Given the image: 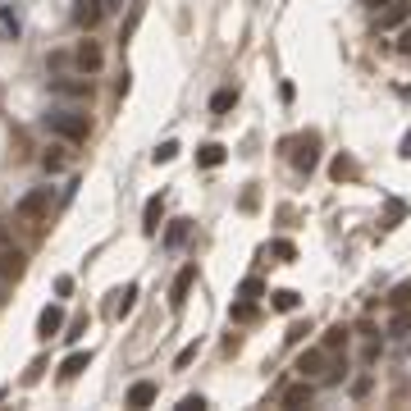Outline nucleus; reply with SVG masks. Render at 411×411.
<instances>
[{
    "instance_id": "28",
    "label": "nucleus",
    "mask_w": 411,
    "mask_h": 411,
    "mask_svg": "<svg viewBox=\"0 0 411 411\" xmlns=\"http://www.w3.org/2000/svg\"><path fill=\"white\" fill-rule=\"evenodd\" d=\"M238 297H247V302H256V297H266V283H261V279H242V288H238Z\"/></svg>"
},
{
    "instance_id": "29",
    "label": "nucleus",
    "mask_w": 411,
    "mask_h": 411,
    "mask_svg": "<svg viewBox=\"0 0 411 411\" xmlns=\"http://www.w3.org/2000/svg\"><path fill=\"white\" fill-rule=\"evenodd\" d=\"M174 155H179V142H160V146L151 151V160H155V165H169Z\"/></svg>"
},
{
    "instance_id": "40",
    "label": "nucleus",
    "mask_w": 411,
    "mask_h": 411,
    "mask_svg": "<svg viewBox=\"0 0 411 411\" xmlns=\"http://www.w3.org/2000/svg\"><path fill=\"white\" fill-rule=\"evenodd\" d=\"M105 9H119V0H105Z\"/></svg>"
},
{
    "instance_id": "2",
    "label": "nucleus",
    "mask_w": 411,
    "mask_h": 411,
    "mask_svg": "<svg viewBox=\"0 0 411 411\" xmlns=\"http://www.w3.org/2000/svg\"><path fill=\"white\" fill-rule=\"evenodd\" d=\"M329 370H334V352H325V347H306L297 357V375L302 379H325Z\"/></svg>"
},
{
    "instance_id": "17",
    "label": "nucleus",
    "mask_w": 411,
    "mask_h": 411,
    "mask_svg": "<svg viewBox=\"0 0 411 411\" xmlns=\"http://www.w3.org/2000/svg\"><path fill=\"white\" fill-rule=\"evenodd\" d=\"M155 393H160V388H155L151 379H137V384L129 388V407H151V403H155Z\"/></svg>"
},
{
    "instance_id": "23",
    "label": "nucleus",
    "mask_w": 411,
    "mask_h": 411,
    "mask_svg": "<svg viewBox=\"0 0 411 411\" xmlns=\"http://www.w3.org/2000/svg\"><path fill=\"white\" fill-rule=\"evenodd\" d=\"M233 105H238V92H233V87H220V92L210 96V110L215 114H224V110H233Z\"/></svg>"
},
{
    "instance_id": "9",
    "label": "nucleus",
    "mask_w": 411,
    "mask_h": 411,
    "mask_svg": "<svg viewBox=\"0 0 411 411\" xmlns=\"http://www.w3.org/2000/svg\"><path fill=\"white\" fill-rule=\"evenodd\" d=\"M407 18H411V5H407V0H388V5L379 9V28H403Z\"/></svg>"
},
{
    "instance_id": "18",
    "label": "nucleus",
    "mask_w": 411,
    "mask_h": 411,
    "mask_svg": "<svg viewBox=\"0 0 411 411\" xmlns=\"http://www.w3.org/2000/svg\"><path fill=\"white\" fill-rule=\"evenodd\" d=\"M224 146L220 142H206V146H197V165H206V169H215V165H224Z\"/></svg>"
},
{
    "instance_id": "39",
    "label": "nucleus",
    "mask_w": 411,
    "mask_h": 411,
    "mask_svg": "<svg viewBox=\"0 0 411 411\" xmlns=\"http://www.w3.org/2000/svg\"><path fill=\"white\" fill-rule=\"evenodd\" d=\"M0 242H9V233H5V224H0Z\"/></svg>"
},
{
    "instance_id": "25",
    "label": "nucleus",
    "mask_w": 411,
    "mask_h": 411,
    "mask_svg": "<svg viewBox=\"0 0 411 411\" xmlns=\"http://www.w3.org/2000/svg\"><path fill=\"white\" fill-rule=\"evenodd\" d=\"M329 174H334V179H338V183H342V179H357V165H352V160H347V155H338V160H334V165H329Z\"/></svg>"
},
{
    "instance_id": "16",
    "label": "nucleus",
    "mask_w": 411,
    "mask_h": 411,
    "mask_svg": "<svg viewBox=\"0 0 411 411\" xmlns=\"http://www.w3.org/2000/svg\"><path fill=\"white\" fill-rule=\"evenodd\" d=\"M87 366H92V352H68L64 366H60V379H78Z\"/></svg>"
},
{
    "instance_id": "33",
    "label": "nucleus",
    "mask_w": 411,
    "mask_h": 411,
    "mask_svg": "<svg viewBox=\"0 0 411 411\" xmlns=\"http://www.w3.org/2000/svg\"><path fill=\"white\" fill-rule=\"evenodd\" d=\"M83 334H87V320H73V325H68V334H64V338H68V342H78Z\"/></svg>"
},
{
    "instance_id": "22",
    "label": "nucleus",
    "mask_w": 411,
    "mask_h": 411,
    "mask_svg": "<svg viewBox=\"0 0 411 411\" xmlns=\"http://www.w3.org/2000/svg\"><path fill=\"white\" fill-rule=\"evenodd\" d=\"M142 9H146V0H133V9H129V23L119 28V42H124V46H129V37L137 32V23H142Z\"/></svg>"
},
{
    "instance_id": "32",
    "label": "nucleus",
    "mask_w": 411,
    "mask_h": 411,
    "mask_svg": "<svg viewBox=\"0 0 411 411\" xmlns=\"http://www.w3.org/2000/svg\"><path fill=\"white\" fill-rule=\"evenodd\" d=\"M197 352H201V347H197V342H188V347H183V352H179V366H192V361H197Z\"/></svg>"
},
{
    "instance_id": "1",
    "label": "nucleus",
    "mask_w": 411,
    "mask_h": 411,
    "mask_svg": "<svg viewBox=\"0 0 411 411\" xmlns=\"http://www.w3.org/2000/svg\"><path fill=\"white\" fill-rule=\"evenodd\" d=\"M46 133H51V137H60V142H87V133H92V124H87V114L83 110H51V114H46Z\"/></svg>"
},
{
    "instance_id": "24",
    "label": "nucleus",
    "mask_w": 411,
    "mask_h": 411,
    "mask_svg": "<svg viewBox=\"0 0 411 411\" xmlns=\"http://www.w3.org/2000/svg\"><path fill=\"white\" fill-rule=\"evenodd\" d=\"M320 347H325V352H338V347H347V329H342V325H334V329L325 334V342H320Z\"/></svg>"
},
{
    "instance_id": "12",
    "label": "nucleus",
    "mask_w": 411,
    "mask_h": 411,
    "mask_svg": "<svg viewBox=\"0 0 411 411\" xmlns=\"http://www.w3.org/2000/svg\"><path fill=\"white\" fill-rule=\"evenodd\" d=\"M160 220H165V197H151L142 206V233L155 238V233H160Z\"/></svg>"
},
{
    "instance_id": "8",
    "label": "nucleus",
    "mask_w": 411,
    "mask_h": 411,
    "mask_svg": "<svg viewBox=\"0 0 411 411\" xmlns=\"http://www.w3.org/2000/svg\"><path fill=\"white\" fill-rule=\"evenodd\" d=\"M64 329V311L60 306H46L42 316H37V338L42 342H51V334H60Z\"/></svg>"
},
{
    "instance_id": "10",
    "label": "nucleus",
    "mask_w": 411,
    "mask_h": 411,
    "mask_svg": "<svg viewBox=\"0 0 411 411\" xmlns=\"http://www.w3.org/2000/svg\"><path fill=\"white\" fill-rule=\"evenodd\" d=\"M110 297H114V302H110V316L124 320V316L133 311V302H137V283H124V288H114Z\"/></svg>"
},
{
    "instance_id": "42",
    "label": "nucleus",
    "mask_w": 411,
    "mask_h": 411,
    "mask_svg": "<svg viewBox=\"0 0 411 411\" xmlns=\"http://www.w3.org/2000/svg\"><path fill=\"white\" fill-rule=\"evenodd\" d=\"M0 302H5V279H0Z\"/></svg>"
},
{
    "instance_id": "36",
    "label": "nucleus",
    "mask_w": 411,
    "mask_h": 411,
    "mask_svg": "<svg viewBox=\"0 0 411 411\" xmlns=\"http://www.w3.org/2000/svg\"><path fill=\"white\" fill-rule=\"evenodd\" d=\"M55 292H60V297H68V292H73V279H68V274H60V279H55Z\"/></svg>"
},
{
    "instance_id": "41",
    "label": "nucleus",
    "mask_w": 411,
    "mask_h": 411,
    "mask_svg": "<svg viewBox=\"0 0 411 411\" xmlns=\"http://www.w3.org/2000/svg\"><path fill=\"white\" fill-rule=\"evenodd\" d=\"M366 5H375V9H379V5H388V0H366Z\"/></svg>"
},
{
    "instance_id": "31",
    "label": "nucleus",
    "mask_w": 411,
    "mask_h": 411,
    "mask_svg": "<svg viewBox=\"0 0 411 411\" xmlns=\"http://www.w3.org/2000/svg\"><path fill=\"white\" fill-rule=\"evenodd\" d=\"M233 320H256V306H251V302H242V306H233Z\"/></svg>"
},
{
    "instance_id": "5",
    "label": "nucleus",
    "mask_w": 411,
    "mask_h": 411,
    "mask_svg": "<svg viewBox=\"0 0 411 411\" xmlns=\"http://www.w3.org/2000/svg\"><path fill=\"white\" fill-rule=\"evenodd\" d=\"M101 18H105V0H73V23L78 28H87V32H92Z\"/></svg>"
},
{
    "instance_id": "34",
    "label": "nucleus",
    "mask_w": 411,
    "mask_h": 411,
    "mask_svg": "<svg viewBox=\"0 0 411 411\" xmlns=\"http://www.w3.org/2000/svg\"><path fill=\"white\" fill-rule=\"evenodd\" d=\"M206 407V398H197V393H192V398H183V403H179V411H201Z\"/></svg>"
},
{
    "instance_id": "37",
    "label": "nucleus",
    "mask_w": 411,
    "mask_h": 411,
    "mask_svg": "<svg viewBox=\"0 0 411 411\" xmlns=\"http://www.w3.org/2000/svg\"><path fill=\"white\" fill-rule=\"evenodd\" d=\"M306 334H311V325H292V329H288V342H302Z\"/></svg>"
},
{
    "instance_id": "20",
    "label": "nucleus",
    "mask_w": 411,
    "mask_h": 411,
    "mask_svg": "<svg viewBox=\"0 0 411 411\" xmlns=\"http://www.w3.org/2000/svg\"><path fill=\"white\" fill-rule=\"evenodd\" d=\"M388 334H393V338H407V334H411V306H398V311H393V320H388Z\"/></svg>"
},
{
    "instance_id": "27",
    "label": "nucleus",
    "mask_w": 411,
    "mask_h": 411,
    "mask_svg": "<svg viewBox=\"0 0 411 411\" xmlns=\"http://www.w3.org/2000/svg\"><path fill=\"white\" fill-rule=\"evenodd\" d=\"M388 306H393V311H398V306H411V279H407V283H398V288L388 292Z\"/></svg>"
},
{
    "instance_id": "11",
    "label": "nucleus",
    "mask_w": 411,
    "mask_h": 411,
    "mask_svg": "<svg viewBox=\"0 0 411 411\" xmlns=\"http://www.w3.org/2000/svg\"><path fill=\"white\" fill-rule=\"evenodd\" d=\"M316 142H320L316 133H306V137H302V151L292 155V169H297V174H311V169H316Z\"/></svg>"
},
{
    "instance_id": "6",
    "label": "nucleus",
    "mask_w": 411,
    "mask_h": 411,
    "mask_svg": "<svg viewBox=\"0 0 411 411\" xmlns=\"http://www.w3.org/2000/svg\"><path fill=\"white\" fill-rule=\"evenodd\" d=\"M73 64H78V73H96V68L105 64V51L96 42H78V51H73Z\"/></svg>"
},
{
    "instance_id": "19",
    "label": "nucleus",
    "mask_w": 411,
    "mask_h": 411,
    "mask_svg": "<svg viewBox=\"0 0 411 411\" xmlns=\"http://www.w3.org/2000/svg\"><path fill=\"white\" fill-rule=\"evenodd\" d=\"M188 233H192V220H174L169 229H165V247H183Z\"/></svg>"
},
{
    "instance_id": "21",
    "label": "nucleus",
    "mask_w": 411,
    "mask_h": 411,
    "mask_svg": "<svg viewBox=\"0 0 411 411\" xmlns=\"http://www.w3.org/2000/svg\"><path fill=\"white\" fill-rule=\"evenodd\" d=\"M297 292H292V288H279V292H270V306L274 311H283V316H288V311H297Z\"/></svg>"
},
{
    "instance_id": "38",
    "label": "nucleus",
    "mask_w": 411,
    "mask_h": 411,
    "mask_svg": "<svg viewBox=\"0 0 411 411\" xmlns=\"http://www.w3.org/2000/svg\"><path fill=\"white\" fill-rule=\"evenodd\" d=\"M403 160H411V129H407V137H403Z\"/></svg>"
},
{
    "instance_id": "35",
    "label": "nucleus",
    "mask_w": 411,
    "mask_h": 411,
    "mask_svg": "<svg viewBox=\"0 0 411 411\" xmlns=\"http://www.w3.org/2000/svg\"><path fill=\"white\" fill-rule=\"evenodd\" d=\"M398 55H411V23L403 28V37H398Z\"/></svg>"
},
{
    "instance_id": "7",
    "label": "nucleus",
    "mask_w": 411,
    "mask_h": 411,
    "mask_svg": "<svg viewBox=\"0 0 411 411\" xmlns=\"http://www.w3.org/2000/svg\"><path fill=\"white\" fill-rule=\"evenodd\" d=\"M192 283H197V266H183V270H179V279H174V288H169V306H174V311L188 302Z\"/></svg>"
},
{
    "instance_id": "13",
    "label": "nucleus",
    "mask_w": 411,
    "mask_h": 411,
    "mask_svg": "<svg viewBox=\"0 0 411 411\" xmlns=\"http://www.w3.org/2000/svg\"><path fill=\"white\" fill-rule=\"evenodd\" d=\"M23 270H28V256L23 251H0V279H23Z\"/></svg>"
},
{
    "instance_id": "15",
    "label": "nucleus",
    "mask_w": 411,
    "mask_h": 411,
    "mask_svg": "<svg viewBox=\"0 0 411 411\" xmlns=\"http://www.w3.org/2000/svg\"><path fill=\"white\" fill-rule=\"evenodd\" d=\"M18 32H23V23H18L14 5H0V42H18Z\"/></svg>"
},
{
    "instance_id": "4",
    "label": "nucleus",
    "mask_w": 411,
    "mask_h": 411,
    "mask_svg": "<svg viewBox=\"0 0 411 411\" xmlns=\"http://www.w3.org/2000/svg\"><path fill=\"white\" fill-rule=\"evenodd\" d=\"M51 96H64V101H92V78H51Z\"/></svg>"
},
{
    "instance_id": "30",
    "label": "nucleus",
    "mask_w": 411,
    "mask_h": 411,
    "mask_svg": "<svg viewBox=\"0 0 411 411\" xmlns=\"http://www.w3.org/2000/svg\"><path fill=\"white\" fill-rule=\"evenodd\" d=\"M270 251H274V256H279V261H292V256H297V247H292V242H288V238H279V242H270Z\"/></svg>"
},
{
    "instance_id": "26",
    "label": "nucleus",
    "mask_w": 411,
    "mask_h": 411,
    "mask_svg": "<svg viewBox=\"0 0 411 411\" xmlns=\"http://www.w3.org/2000/svg\"><path fill=\"white\" fill-rule=\"evenodd\" d=\"M42 169H46V174H60V169H64V151H60V146H51V151L42 155Z\"/></svg>"
},
{
    "instance_id": "3",
    "label": "nucleus",
    "mask_w": 411,
    "mask_h": 411,
    "mask_svg": "<svg viewBox=\"0 0 411 411\" xmlns=\"http://www.w3.org/2000/svg\"><path fill=\"white\" fill-rule=\"evenodd\" d=\"M46 210H51V188H32L28 197H18V206H14V215H18V220H28V224H37Z\"/></svg>"
},
{
    "instance_id": "14",
    "label": "nucleus",
    "mask_w": 411,
    "mask_h": 411,
    "mask_svg": "<svg viewBox=\"0 0 411 411\" xmlns=\"http://www.w3.org/2000/svg\"><path fill=\"white\" fill-rule=\"evenodd\" d=\"M311 398H316V384H311V379H297L292 388H283L279 407H302V403H311Z\"/></svg>"
}]
</instances>
